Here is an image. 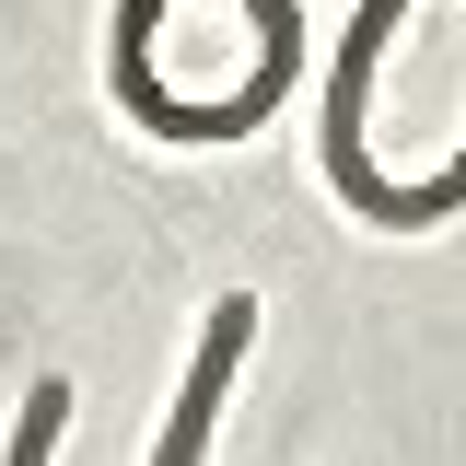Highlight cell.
I'll list each match as a JSON object with an SVG mask.
<instances>
[{
	"mask_svg": "<svg viewBox=\"0 0 466 466\" xmlns=\"http://www.w3.org/2000/svg\"><path fill=\"white\" fill-rule=\"evenodd\" d=\"M245 327H257L245 303H222V315H210V339H198V373H187V408L164 420V466H187L198 443H210V420H222V385H233V361H245Z\"/></svg>",
	"mask_w": 466,
	"mask_h": 466,
	"instance_id": "6da1fadb",
	"label": "cell"
},
{
	"mask_svg": "<svg viewBox=\"0 0 466 466\" xmlns=\"http://www.w3.org/2000/svg\"><path fill=\"white\" fill-rule=\"evenodd\" d=\"M58 420H70V385H35V408H24V431H12V455H47Z\"/></svg>",
	"mask_w": 466,
	"mask_h": 466,
	"instance_id": "7a4b0ae2",
	"label": "cell"
}]
</instances>
